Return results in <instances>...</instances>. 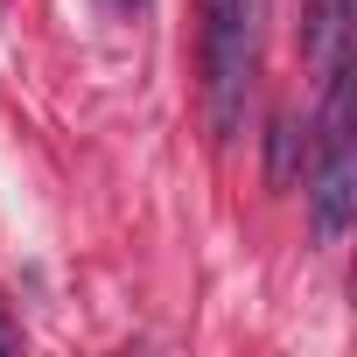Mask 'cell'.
Instances as JSON below:
<instances>
[{
    "mask_svg": "<svg viewBox=\"0 0 357 357\" xmlns=\"http://www.w3.org/2000/svg\"><path fill=\"white\" fill-rule=\"evenodd\" d=\"M197 8H204V112L218 140H238L259 70V0H197Z\"/></svg>",
    "mask_w": 357,
    "mask_h": 357,
    "instance_id": "6da1fadb",
    "label": "cell"
},
{
    "mask_svg": "<svg viewBox=\"0 0 357 357\" xmlns=\"http://www.w3.org/2000/svg\"><path fill=\"white\" fill-rule=\"evenodd\" d=\"M315 238L336 245L357 218V133H350V63H329L322 119H315V183H308Z\"/></svg>",
    "mask_w": 357,
    "mask_h": 357,
    "instance_id": "7a4b0ae2",
    "label": "cell"
},
{
    "mask_svg": "<svg viewBox=\"0 0 357 357\" xmlns=\"http://www.w3.org/2000/svg\"><path fill=\"white\" fill-rule=\"evenodd\" d=\"M294 175H301V126L280 112V119H273V161H266V183H273V190H287Z\"/></svg>",
    "mask_w": 357,
    "mask_h": 357,
    "instance_id": "3957f363",
    "label": "cell"
},
{
    "mask_svg": "<svg viewBox=\"0 0 357 357\" xmlns=\"http://www.w3.org/2000/svg\"><path fill=\"white\" fill-rule=\"evenodd\" d=\"M22 350V315L8 308V294H0V357H15Z\"/></svg>",
    "mask_w": 357,
    "mask_h": 357,
    "instance_id": "277c9868",
    "label": "cell"
}]
</instances>
